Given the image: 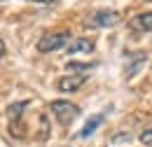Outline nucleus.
I'll use <instances>...</instances> for the list:
<instances>
[{"label":"nucleus","mask_w":152,"mask_h":147,"mask_svg":"<svg viewBox=\"0 0 152 147\" xmlns=\"http://www.w3.org/2000/svg\"><path fill=\"white\" fill-rule=\"evenodd\" d=\"M28 105H31L28 100H19V103L7 105V110H5L7 119H10V122H19V119H21V112H26V108H28Z\"/></svg>","instance_id":"9"},{"label":"nucleus","mask_w":152,"mask_h":147,"mask_svg":"<svg viewBox=\"0 0 152 147\" xmlns=\"http://www.w3.org/2000/svg\"><path fill=\"white\" fill-rule=\"evenodd\" d=\"M103 119H105L103 114H94V117H89V119L84 122V126H82V131L77 133V138H89V135H91V133H94V131L98 129L101 124H103Z\"/></svg>","instance_id":"8"},{"label":"nucleus","mask_w":152,"mask_h":147,"mask_svg":"<svg viewBox=\"0 0 152 147\" xmlns=\"http://www.w3.org/2000/svg\"><path fill=\"white\" fill-rule=\"evenodd\" d=\"M2 56H5V42L0 40V58H2Z\"/></svg>","instance_id":"13"},{"label":"nucleus","mask_w":152,"mask_h":147,"mask_svg":"<svg viewBox=\"0 0 152 147\" xmlns=\"http://www.w3.org/2000/svg\"><path fill=\"white\" fill-rule=\"evenodd\" d=\"M33 2H38V5H52V2H56V0H33Z\"/></svg>","instance_id":"12"},{"label":"nucleus","mask_w":152,"mask_h":147,"mask_svg":"<svg viewBox=\"0 0 152 147\" xmlns=\"http://www.w3.org/2000/svg\"><path fill=\"white\" fill-rule=\"evenodd\" d=\"M148 63V52H129L126 54V65H124V77L131 79L138 75V70Z\"/></svg>","instance_id":"4"},{"label":"nucleus","mask_w":152,"mask_h":147,"mask_svg":"<svg viewBox=\"0 0 152 147\" xmlns=\"http://www.w3.org/2000/svg\"><path fill=\"white\" fill-rule=\"evenodd\" d=\"M122 21V14L115 12V9H98V12H91L84 26L87 28H115L117 23Z\"/></svg>","instance_id":"2"},{"label":"nucleus","mask_w":152,"mask_h":147,"mask_svg":"<svg viewBox=\"0 0 152 147\" xmlns=\"http://www.w3.org/2000/svg\"><path fill=\"white\" fill-rule=\"evenodd\" d=\"M138 140H140L145 147H152V129H145L140 135H138Z\"/></svg>","instance_id":"11"},{"label":"nucleus","mask_w":152,"mask_h":147,"mask_svg":"<svg viewBox=\"0 0 152 147\" xmlns=\"http://www.w3.org/2000/svg\"><path fill=\"white\" fill-rule=\"evenodd\" d=\"M94 49H96V44H94V40H89V37H75L73 42L66 44L68 56H73V54H91Z\"/></svg>","instance_id":"6"},{"label":"nucleus","mask_w":152,"mask_h":147,"mask_svg":"<svg viewBox=\"0 0 152 147\" xmlns=\"http://www.w3.org/2000/svg\"><path fill=\"white\" fill-rule=\"evenodd\" d=\"M131 28L138 33H150L152 31V12H143L131 19Z\"/></svg>","instance_id":"7"},{"label":"nucleus","mask_w":152,"mask_h":147,"mask_svg":"<svg viewBox=\"0 0 152 147\" xmlns=\"http://www.w3.org/2000/svg\"><path fill=\"white\" fill-rule=\"evenodd\" d=\"M94 65L96 63H73V61H70L66 68H68V70H80V73H84V70H91Z\"/></svg>","instance_id":"10"},{"label":"nucleus","mask_w":152,"mask_h":147,"mask_svg":"<svg viewBox=\"0 0 152 147\" xmlns=\"http://www.w3.org/2000/svg\"><path fill=\"white\" fill-rule=\"evenodd\" d=\"M49 108H52V114L56 117V122L61 126H70L80 117V108L75 103H70V100H52Z\"/></svg>","instance_id":"1"},{"label":"nucleus","mask_w":152,"mask_h":147,"mask_svg":"<svg viewBox=\"0 0 152 147\" xmlns=\"http://www.w3.org/2000/svg\"><path fill=\"white\" fill-rule=\"evenodd\" d=\"M84 82H87V75L84 73H77V75H66V77H61L56 82V89L63 93H70V91H77V89H82L84 87Z\"/></svg>","instance_id":"5"},{"label":"nucleus","mask_w":152,"mask_h":147,"mask_svg":"<svg viewBox=\"0 0 152 147\" xmlns=\"http://www.w3.org/2000/svg\"><path fill=\"white\" fill-rule=\"evenodd\" d=\"M0 2H2V0H0Z\"/></svg>","instance_id":"14"},{"label":"nucleus","mask_w":152,"mask_h":147,"mask_svg":"<svg viewBox=\"0 0 152 147\" xmlns=\"http://www.w3.org/2000/svg\"><path fill=\"white\" fill-rule=\"evenodd\" d=\"M73 37L68 31H58V33H47L38 40V52L40 54H49V52H56V49H63Z\"/></svg>","instance_id":"3"}]
</instances>
